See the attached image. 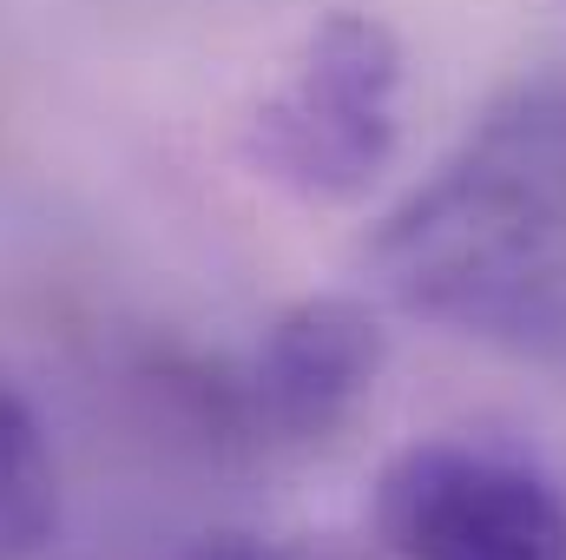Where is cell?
I'll return each instance as SVG.
<instances>
[{"label":"cell","mask_w":566,"mask_h":560,"mask_svg":"<svg viewBox=\"0 0 566 560\" xmlns=\"http://www.w3.org/2000/svg\"><path fill=\"white\" fill-rule=\"evenodd\" d=\"M376 290L448 336L566 356V73H527L376 225Z\"/></svg>","instance_id":"6da1fadb"},{"label":"cell","mask_w":566,"mask_h":560,"mask_svg":"<svg viewBox=\"0 0 566 560\" xmlns=\"http://www.w3.org/2000/svg\"><path fill=\"white\" fill-rule=\"evenodd\" d=\"M402 139V40L376 13H329L244 126V158L303 205L363 198Z\"/></svg>","instance_id":"7a4b0ae2"},{"label":"cell","mask_w":566,"mask_h":560,"mask_svg":"<svg viewBox=\"0 0 566 560\" xmlns=\"http://www.w3.org/2000/svg\"><path fill=\"white\" fill-rule=\"evenodd\" d=\"M389 560H566V488L514 442L428 435L376 481Z\"/></svg>","instance_id":"3957f363"},{"label":"cell","mask_w":566,"mask_h":560,"mask_svg":"<svg viewBox=\"0 0 566 560\" xmlns=\"http://www.w3.org/2000/svg\"><path fill=\"white\" fill-rule=\"evenodd\" d=\"M389 336L356 297H303L264 323V336L198 383L205 409L244 442L264 448H316L343 435L376 396Z\"/></svg>","instance_id":"277c9868"},{"label":"cell","mask_w":566,"mask_h":560,"mask_svg":"<svg viewBox=\"0 0 566 560\" xmlns=\"http://www.w3.org/2000/svg\"><path fill=\"white\" fill-rule=\"evenodd\" d=\"M60 521V468L33 403L0 376V560L33 554Z\"/></svg>","instance_id":"5b68a950"},{"label":"cell","mask_w":566,"mask_h":560,"mask_svg":"<svg viewBox=\"0 0 566 560\" xmlns=\"http://www.w3.org/2000/svg\"><path fill=\"white\" fill-rule=\"evenodd\" d=\"M185 560H316L290 541H271V535H244V528H224V535H205Z\"/></svg>","instance_id":"8992f818"}]
</instances>
